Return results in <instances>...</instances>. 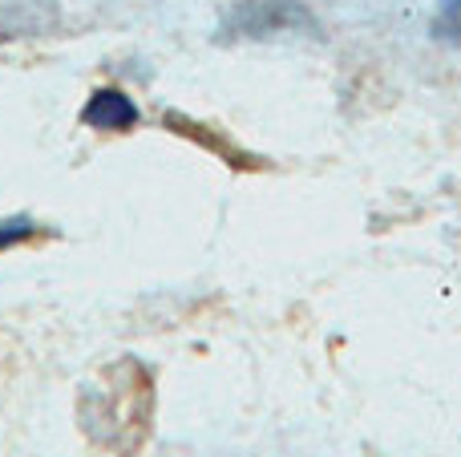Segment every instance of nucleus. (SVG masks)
Listing matches in <instances>:
<instances>
[{
	"label": "nucleus",
	"mask_w": 461,
	"mask_h": 457,
	"mask_svg": "<svg viewBox=\"0 0 461 457\" xmlns=\"http://www.w3.org/2000/svg\"><path fill=\"white\" fill-rule=\"evenodd\" d=\"M81 121L89 130H130L138 121V105L122 89H97L89 105L81 110Z\"/></svg>",
	"instance_id": "obj_1"
},
{
	"label": "nucleus",
	"mask_w": 461,
	"mask_h": 457,
	"mask_svg": "<svg viewBox=\"0 0 461 457\" xmlns=\"http://www.w3.org/2000/svg\"><path fill=\"white\" fill-rule=\"evenodd\" d=\"M433 32H438L446 45H457L461 49V0H438Z\"/></svg>",
	"instance_id": "obj_2"
},
{
	"label": "nucleus",
	"mask_w": 461,
	"mask_h": 457,
	"mask_svg": "<svg viewBox=\"0 0 461 457\" xmlns=\"http://www.w3.org/2000/svg\"><path fill=\"white\" fill-rule=\"evenodd\" d=\"M32 231H37L32 219H5V223H0V251L13 247V243H24Z\"/></svg>",
	"instance_id": "obj_3"
}]
</instances>
